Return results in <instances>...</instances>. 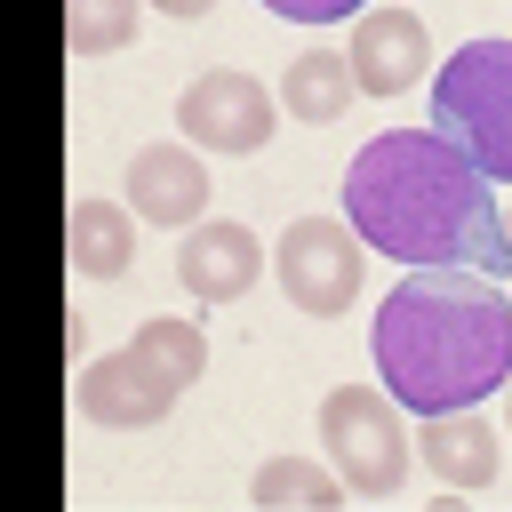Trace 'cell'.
Masks as SVG:
<instances>
[{
	"mask_svg": "<svg viewBox=\"0 0 512 512\" xmlns=\"http://www.w3.org/2000/svg\"><path fill=\"white\" fill-rule=\"evenodd\" d=\"M344 224L400 264H472L488 280L512 272V240L488 176L440 128H392L344 168Z\"/></svg>",
	"mask_w": 512,
	"mask_h": 512,
	"instance_id": "6da1fadb",
	"label": "cell"
},
{
	"mask_svg": "<svg viewBox=\"0 0 512 512\" xmlns=\"http://www.w3.org/2000/svg\"><path fill=\"white\" fill-rule=\"evenodd\" d=\"M368 352L400 408H480L512 376V296L472 264H416L376 304Z\"/></svg>",
	"mask_w": 512,
	"mask_h": 512,
	"instance_id": "7a4b0ae2",
	"label": "cell"
},
{
	"mask_svg": "<svg viewBox=\"0 0 512 512\" xmlns=\"http://www.w3.org/2000/svg\"><path fill=\"white\" fill-rule=\"evenodd\" d=\"M432 128L496 184H512V40H464L432 72Z\"/></svg>",
	"mask_w": 512,
	"mask_h": 512,
	"instance_id": "3957f363",
	"label": "cell"
},
{
	"mask_svg": "<svg viewBox=\"0 0 512 512\" xmlns=\"http://www.w3.org/2000/svg\"><path fill=\"white\" fill-rule=\"evenodd\" d=\"M320 448L352 496H400L416 464V440L400 432V400L376 384H336L320 400Z\"/></svg>",
	"mask_w": 512,
	"mask_h": 512,
	"instance_id": "277c9868",
	"label": "cell"
},
{
	"mask_svg": "<svg viewBox=\"0 0 512 512\" xmlns=\"http://www.w3.org/2000/svg\"><path fill=\"white\" fill-rule=\"evenodd\" d=\"M360 248H368V240H360L352 224H336V216H296V224L272 240V272H280V288H288L296 312L336 320V312L360 304V280H368V256H360Z\"/></svg>",
	"mask_w": 512,
	"mask_h": 512,
	"instance_id": "5b68a950",
	"label": "cell"
},
{
	"mask_svg": "<svg viewBox=\"0 0 512 512\" xmlns=\"http://www.w3.org/2000/svg\"><path fill=\"white\" fill-rule=\"evenodd\" d=\"M176 128H184V144H200V152H264V144H272V96H264L256 72L216 64V72H200V80L176 96Z\"/></svg>",
	"mask_w": 512,
	"mask_h": 512,
	"instance_id": "8992f818",
	"label": "cell"
},
{
	"mask_svg": "<svg viewBox=\"0 0 512 512\" xmlns=\"http://www.w3.org/2000/svg\"><path fill=\"white\" fill-rule=\"evenodd\" d=\"M344 56H352V80L368 96H408L424 80V64H432V32H424L416 8H360Z\"/></svg>",
	"mask_w": 512,
	"mask_h": 512,
	"instance_id": "52a82bcc",
	"label": "cell"
},
{
	"mask_svg": "<svg viewBox=\"0 0 512 512\" xmlns=\"http://www.w3.org/2000/svg\"><path fill=\"white\" fill-rule=\"evenodd\" d=\"M208 160L200 144H144L128 152V208L144 224H168V232H192L208 216Z\"/></svg>",
	"mask_w": 512,
	"mask_h": 512,
	"instance_id": "ba28073f",
	"label": "cell"
},
{
	"mask_svg": "<svg viewBox=\"0 0 512 512\" xmlns=\"http://www.w3.org/2000/svg\"><path fill=\"white\" fill-rule=\"evenodd\" d=\"M264 264H272L264 240L248 224H232V216H200L184 232V248H176V280L192 288V304H240Z\"/></svg>",
	"mask_w": 512,
	"mask_h": 512,
	"instance_id": "9c48e42d",
	"label": "cell"
},
{
	"mask_svg": "<svg viewBox=\"0 0 512 512\" xmlns=\"http://www.w3.org/2000/svg\"><path fill=\"white\" fill-rule=\"evenodd\" d=\"M168 408H176V384L152 376L128 344H120V352H96V360L80 368V416L104 424V432H152Z\"/></svg>",
	"mask_w": 512,
	"mask_h": 512,
	"instance_id": "30bf717a",
	"label": "cell"
},
{
	"mask_svg": "<svg viewBox=\"0 0 512 512\" xmlns=\"http://www.w3.org/2000/svg\"><path fill=\"white\" fill-rule=\"evenodd\" d=\"M416 456H424L432 480L456 488V496H472V488H488V480L504 472V440H496V424H488L480 408H440V416H424Z\"/></svg>",
	"mask_w": 512,
	"mask_h": 512,
	"instance_id": "8fae6325",
	"label": "cell"
},
{
	"mask_svg": "<svg viewBox=\"0 0 512 512\" xmlns=\"http://www.w3.org/2000/svg\"><path fill=\"white\" fill-rule=\"evenodd\" d=\"M136 208H120V200H80L72 216H64V256H72V272H88V280H120L128 264H136V224H128Z\"/></svg>",
	"mask_w": 512,
	"mask_h": 512,
	"instance_id": "7c38bea8",
	"label": "cell"
},
{
	"mask_svg": "<svg viewBox=\"0 0 512 512\" xmlns=\"http://www.w3.org/2000/svg\"><path fill=\"white\" fill-rule=\"evenodd\" d=\"M352 96H360V80H352V56H344V48H304V56H288V72H280V104H288L304 128L344 120Z\"/></svg>",
	"mask_w": 512,
	"mask_h": 512,
	"instance_id": "4fadbf2b",
	"label": "cell"
},
{
	"mask_svg": "<svg viewBox=\"0 0 512 512\" xmlns=\"http://www.w3.org/2000/svg\"><path fill=\"white\" fill-rule=\"evenodd\" d=\"M128 352H136L152 376H168L176 392H184V384H200V368H208V336H200V320H176V312L144 320V328L128 336Z\"/></svg>",
	"mask_w": 512,
	"mask_h": 512,
	"instance_id": "5bb4252c",
	"label": "cell"
},
{
	"mask_svg": "<svg viewBox=\"0 0 512 512\" xmlns=\"http://www.w3.org/2000/svg\"><path fill=\"white\" fill-rule=\"evenodd\" d=\"M248 496H256L264 512H272V504H312V512H336L352 488H344V472H328V464H312V456H272V464H256Z\"/></svg>",
	"mask_w": 512,
	"mask_h": 512,
	"instance_id": "9a60e30c",
	"label": "cell"
},
{
	"mask_svg": "<svg viewBox=\"0 0 512 512\" xmlns=\"http://www.w3.org/2000/svg\"><path fill=\"white\" fill-rule=\"evenodd\" d=\"M136 24H144V0H64V48L72 56L136 48Z\"/></svg>",
	"mask_w": 512,
	"mask_h": 512,
	"instance_id": "2e32d148",
	"label": "cell"
},
{
	"mask_svg": "<svg viewBox=\"0 0 512 512\" xmlns=\"http://www.w3.org/2000/svg\"><path fill=\"white\" fill-rule=\"evenodd\" d=\"M272 16H288V24H344V16H360L368 0H264Z\"/></svg>",
	"mask_w": 512,
	"mask_h": 512,
	"instance_id": "e0dca14e",
	"label": "cell"
},
{
	"mask_svg": "<svg viewBox=\"0 0 512 512\" xmlns=\"http://www.w3.org/2000/svg\"><path fill=\"white\" fill-rule=\"evenodd\" d=\"M152 8H160V16H184V24H192V16H208L216 0H152Z\"/></svg>",
	"mask_w": 512,
	"mask_h": 512,
	"instance_id": "ac0fdd59",
	"label": "cell"
},
{
	"mask_svg": "<svg viewBox=\"0 0 512 512\" xmlns=\"http://www.w3.org/2000/svg\"><path fill=\"white\" fill-rule=\"evenodd\" d=\"M504 416H512V376H504Z\"/></svg>",
	"mask_w": 512,
	"mask_h": 512,
	"instance_id": "d6986e66",
	"label": "cell"
},
{
	"mask_svg": "<svg viewBox=\"0 0 512 512\" xmlns=\"http://www.w3.org/2000/svg\"><path fill=\"white\" fill-rule=\"evenodd\" d=\"M504 240H512V216H504Z\"/></svg>",
	"mask_w": 512,
	"mask_h": 512,
	"instance_id": "ffe728a7",
	"label": "cell"
}]
</instances>
